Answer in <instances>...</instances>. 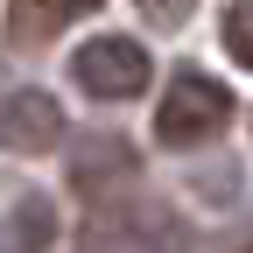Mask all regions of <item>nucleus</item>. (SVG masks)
Listing matches in <instances>:
<instances>
[{
	"label": "nucleus",
	"mask_w": 253,
	"mask_h": 253,
	"mask_svg": "<svg viewBox=\"0 0 253 253\" xmlns=\"http://www.w3.org/2000/svg\"><path fill=\"white\" fill-rule=\"evenodd\" d=\"M84 14H99V0H7V42L14 49H42Z\"/></svg>",
	"instance_id": "5"
},
{
	"label": "nucleus",
	"mask_w": 253,
	"mask_h": 253,
	"mask_svg": "<svg viewBox=\"0 0 253 253\" xmlns=\"http://www.w3.org/2000/svg\"><path fill=\"white\" fill-rule=\"evenodd\" d=\"M225 120H232V91L204 78V71H176L169 91H162V106H155V141L162 148H204L225 134Z\"/></svg>",
	"instance_id": "1"
},
{
	"label": "nucleus",
	"mask_w": 253,
	"mask_h": 253,
	"mask_svg": "<svg viewBox=\"0 0 253 253\" xmlns=\"http://www.w3.org/2000/svg\"><path fill=\"white\" fill-rule=\"evenodd\" d=\"M56 134H63V106L49 99V91H7V99H0V148L49 155Z\"/></svg>",
	"instance_id": "3"
},
{
	"label": "nucleus",
	"mask_w": 253,
	"mask_h": 253,
	"mask_svg": "<svg viewBox=\"0 0 253 253\" xmlns=\"http://www.w3.org/2000/svg\"><path fill=\"white\" fill-rule=\"evenodd\" d=\"M49 218H56V211H49V197H21V211H14V225H21V232H14V253H42Z\"/></svg>",
	"instance_id": "6"
},
{
	"label": "nucleus",
	"mask_w": 253,
	"mask_h": 253,
	"mask_svg": "<svg viewBox=\"0 0 253 253\" xmlns=\"http://www.w3.org/2000/svg\"><path fill=\"white\" fill-rule=\"evenodd\" d=\"M134 7L155 21V28H183L190 21V7H197V0H134Z\"/></svg>",
	"instance_id": "8"
},
{
	"label": "nucleus",
	"mask_w": 253,
	"mask_h": 253,
	"mask_svg": "<svg viewBox=\"0 0 253 253\" xmlns=\"http://www.w3.org/2000/svg\"><path fill=\"white\" fill-rule=\"evenodd\" d=\"M71 78L91 91V99H141L148 78H155V56H148L134 36H91V42L71 56Z\"/></svg>",
	"instance_id": "2"
},
{
	"label": "nucleus",
	"mask_w": 253,
	"mask_h": 253,
	"mask_svg": "<svg viewBox=\"0 0 253 253\" xmlns=\"http://www.w3.org/2000/svg\"><path fill=\"white\" fill-rule=\"evenodd\" d=\"M84 253H169V225L155 211H99L84 225Z\"/></svg>",
	"instance_id": "4"
},
{
	"label": "nucleus",
	"mask_w": 253,
	"mask_h": 253,
	"mask_svg": "<svg viewBox=\"0 0 253 253\" xmlns=\"http://www.w3.org/2000/svg\"><path fill=\"white\" fill-rule=\"evenodd\" d=\"M239 253H253V239H246V246H239Z\"/></svg>",
	"instance_id": "9"
},
{
	"label": "nucleus",
	"mask_w": 253,
	"mask_h": 253,
	"mask_svg": "<svg viewBox=\"0 0 253 253\" xmlns=\"http://www.w3.org/2000/svg\"><path fill=\"white\" fill-rule=\"evenodd\" d=\"M218 36H225V56L253 71V0H232V7H225V28H218Z\"/></svg>",
	"instance_id": "7"
}]
</instances>
